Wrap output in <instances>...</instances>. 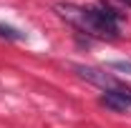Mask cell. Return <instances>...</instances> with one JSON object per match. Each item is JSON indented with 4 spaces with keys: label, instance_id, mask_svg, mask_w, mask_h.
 <instances>
[{
    "label": "cell",
    "instance_id": "obj_2",
    "mask_svg": "<svg viewBox=\"0 0 131 128\" xmlns=\"http://www.w3.org/2000/svg\"><path fill=\"white\" fill-rule=\"evenodd\" d=\"M76 73H78L83 80H88V83L98 85L103 93H106V91H118V93H126V91H131V88H126V85H124L118 78H114L111 73H106V70H101V68H91V65H76Z\"/></svg>",
    "mask_w": 131,
    "mask_h": 128
},
{
    "label": "cell",
    "instance_id": "obj_1",
    "mask_svg": "<svg viewBox=\"0 0 131 128\" xmlns=\"http://www.w3.org/2000/svg\"><path fill=\"white\" fill-rule=\"evenodd\" d=\"M78 28L96 38H118L121 33V15L108 5H93V8H83L81 23Z\"/></svg>",
    "mask_w": 131,
    "mask_h": 128
},
{
    "label": "cell",
    "instance_id": "obj_6",
    "mask_svg": "<svg viewBox=\"0 0 131 128\" xmlns=\"http://www.w3.org/2000/svg\"><path fill=\"white\" fill-rule=\"evenodd\" d=\"M116 3H121V5H126V8L131 10V0H116Z\"/></svg>",
    "mask_w": 131,
    "mask_h": 128
},
{
    "label": "cell",
    "instance_id": "obj_4",
    "mask_svg": "<svg viewBox=\"0 0 131 128\" xmlns=\"http://www.w3.org/2000/svg\"><path fill=\"white\" fill-rule=\"evenodd\" d=\"M0 38H8V40H23V33H18L10 25H0Z\"/></svg>",
    "mask_w": 131,
    "mask_h": 128
},
{
    "label": "cell",
    "instance_id": "obj_5",
    "mask_svg": "<svg viewBox=\"0 0 131 128\" xmlns=\"http://www.w3.org/2000/svg\"><path fill=\"white\" fill-rule=\"evenodd\" d=\"M111 68L116 70H131V60H114V63H108Z\"/></svg>",
    "mask_w": 131,
    "mask_h": 128
},
{
    "label": "cell",
    "instance_id": "obj_3",
    "mask_svg": "<svg viewBox=\"0 0 131 128\" xmlns=\"http://www.w3.org/2000/svg\"><path fill=\"white\" fill-rule=\"evenodd\" d=\"M98 100H101V106H106V108H111V111L124 113V111H129V108H131V91H126V93H118V91H106Z\"/></svg>",
    "mask_w": 131,
    "mask_h": 128
}]
</instances>
